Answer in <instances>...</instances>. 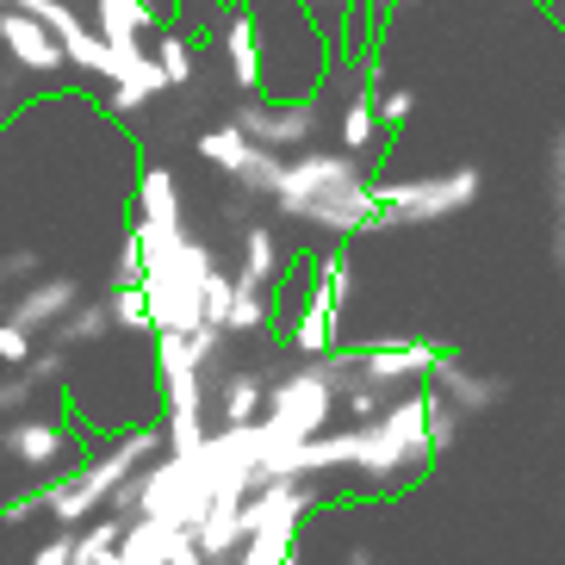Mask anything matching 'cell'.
Instances as JSON below:
<instances>
[{
	"instance_id": "cell-25",
	"label": "cell",
	"mask_w": 565,
	"mask_h": 565,
	"mask_svg": "<svg viewBox=\"0 0 565 565\" xmlns=\"http://www.w3.org/2000/svg\"><path fill=\"white\" fill-rule=\"evenodd\" d=\"M267 323H274V305H267V292H262V286H243V280H236V305H231V323H224V330H231V335H262Z\"/></svg>"
},
{
	"instance_id": "cell-27",
	"label": "cell",
	"mask_w": 565,
	"mask_h": 565,
	"mask_svg": "<svg viewBox=\"0 0 565 565\" xmlns=\"http://www.w3.org/2000/svg\"><path fill=\"white\" fill-rule=\"evenodd\" d=\"M460 429H466V411H454V404L435 392V411H429V448H435V460L460 441Z\"/></svg>"
},
{
	"instance_id": "cell-4",
	"label": "cell",
	"mask_w": 565,
	"mask_h": 565,
	"mask_svg": "<svg viewBox=\"0 0 565 565\" xmlns=\"http://www.w3.org/2000/svg\"><path fill=\"white\" fill-rule=\"evenodd\" d=\"M162 441H168V429H125L106 454H94L87 466L63 472L51 484V522L56 529H82L87 515H106V503L118 498V484L137 479L143 466H156Z\"/></svg>"
},
{
	"instance_id": "cell-7",
	"label": "cell",
	"mask_w": 565,
	"mask_h": 565,
	"mask_svg": "<svg viewBox=\"0 0 565 565\" xmlns=\"http://www.w3.org/2000/svg\"><path fill=\"white\" fill-rule=\"evenodd\" d=\"M349 292H354V267L349 255H323L311 267V286H305L299 311H292V349L305 361H323V354L342 349V311H349Z\"/></svg>"
},
{
	"instance_id": "cell-1",
	"label": "cell",
	"mask_w": 565,
	"mask_h": 565,
	"mask_svg": "<svg viewBox=\"0 0 565 565\" xmlns=\"http://www.w3.org/2000/svg\"><path fill=\"white\" fill-rule=\"evenodd\" d=\"M286 217H299L305 231H323V236H361V231H380V181H366L361 162L349 150H305L286 162V181L274 193Z\"/></svg>"
},
{
	"instance_id": "cell-17",
	"label": "cell",
	"mask_w": 565,
	"mask_h": 565,
	"mask_svg": "<svg viewBox=\"0 0 565 565\" xmlns=\"http://www.w3.org/2000/svg\"><path fill=\"white\" fill-rule=\"evenodd\" d=\"M224 56H231V82L243 100H255L262 94V32H255V19L236 13L231 25H224Z\"/></svg>"
},
{
	"instance_id": "cell-12",
	"label": "cell",
	"mask_w": 565,
	"mask_h": 565,
	"mask_svg": "<svg viewBox=\"0 0 565 565\" xmlns=\"http://www.w3.org/2000/svg\"><path fill=\"white\" fill-rule=\"evenodd\" d=\"M0 454L25 472H56L68 460V429L51 423V416H13L7 429H0Z\"/></svg>"
},
{
	"instance_id": "cell-32",
	"label": "cell",
	"mask_w": 565,
	"mask_h": 565,
	"mask_svg": "<svg viewBox=\"0 0 565 565\" xmlns=\"http://www.w3.org/2000/svg\"><path fill=\"white\" fill-rule=\"evenodd\" d=\"M143 280V243H137V231L118 243V267H113V286H137Z\"/></svg>"
},
{
	"instance_id": "cell-8",
	"label": "cell",
	"mask_w": 565,
	"mask_h": 565,
	"mask_svg": "<svg viewBox=\"0 0 565 565\" xmlns=\"http://www.w3.org/2000/svg\"><path fill=\"white\" fill-rule=\"evenodd\" d=\"M200 156L212 168H224V174H231L243 193H255V200H274V193H280V181H286V156L267 150V143H255L236 118L200 137Z\"/></svg>"
},
{
	"instance_id": "cell-21",
	"label": "cell",
	"mask_w": 565,
	"mask_h": 565,
	"mask_svg": "<svg viewBox=\"0 0 565 565\" xmlns=\"http://www.w3.org/2000/svg\"><path fill=\"white\" fill-rule=\"evenodd\" d=\"M547 249H553V267H559V280H565V125L553 131L547 143Z\"/></svg>"
},
{
	"instance_id": "cell-10",
	"label": "cell",
	"mask_w": 565,
	"mask_h": 565,
	"mask_svg": "<svg viewBox=\"0 0 565 565\" xmlns=\"http://www.w3.org/2000/svg\"><path fill=\"white\" fill-rule=\"evenodd\" d=\"M19 7H25V13H38L56 38H63V51H68V63H75V68H87V75H106V82L118 75L125 51H118L113 38H94V32H87L68 0H19Z\"/></svg>"
},
{
	"instance_id": "cell-30",
	"label": "cell",
	"mask_w": 565,
	"mask_h": 565,
	"mask_svg": "<svg viewBox=\"0 0 565 565\" xmlns=\"http://www.w3.org/2000/svg\"><path fill=\"white\" fill-rule=\"evenodd\" d=\"M231 305H236V274H224V267H217L212 286H205V323H217V330H224V323H231Z\"/></svg>"
},
{
	"instance_id": "cell-14",
	"label": "cell",
	"mask_w": 565,
	"mask_h": 565,
	"mask_svg": "<svg viewBox=\"0 0 565 565\" xmlns=\"http://www.w3.org/2000/svg\"><path fill=\"white\" fill-rule=\"evenodd\" d=\"M429 385L454 404V411H466V416H484L491 404H503V392H510L498 373H484V366H466L454 349H441V361H435Z\"/></svg>"
},
{
	"instance_id": "cell-20",
	"label": "cell",
	"mask_w": 565,
	"mask_h": 565,
	"mask_svg": "<svg viewBox=\"0 0 565 565\" xmlns=\"http://www.w3.org/2000/svg\"><path fill=\"white\" fill-rule=\"evenodd\" d=\"M335 137H342V150H349V156H366L373 143H380V87H373V82H366L361 94L342 106V118H335Z\"/></svg>"
},
{
	"instance_id": "cell-31",
	"label": "cell",
	"mask_w": 565,
	"mask_h": 565,
	"mask_svg": "<svg viewBox=\"0 0 565 565\" xmlns=\"http://www.w3.org/2000/svg\"><path fill=\"white\" fill-rule=\"evenodd\" d=\"M38 354V335L19 323H0V366H25Z\"/></svg>"
},
{
	"instance_id": "cell-3",
	"label": "cell",
	"mask_w": 565,
	"mask_h": 565,
	"mask_svg": "<svg viewBox=\"0 0 565 565\" xmlns=\"http://www.w3.org/2000/svg\"><path fill=\"white\" fill-rule=\"evenodd\" d=\"M342 411V392H335L330 366L311 361V366H292L286 380L267 385V411H262V429H267V484L286 472V454L317 441V435L335 423Z\"/></svg>"
},
{
	"instance_id": "cell-28",
	"label": "cell",
	"mask_w": 565,
	"mask_h": 565,
	"mask_svg": "<svg viewBox=\"0 0 565 565\" xmlns=\"http://www.w3.org/2000/svg\"><path fill=\"white\" fill-rule=\"evenodd\" d=\"M38 392H44V380H38L32 366H13V373L0 380V416H19L25 404L38 398Z\"/></svg>"
},
{
	"instance_id": "cell-11",
	"label": "cell",
	"mask_w": 565,
	"mask_h": 565,
	"mask_svg": "<svg viewBox=\"0 0 565 565\" xmlns=\"http://www.w3.org/2000/svg\"><path fill=\"white\" fill-rule=\"evenodd\" d=\"M236 125L255 137V143H267V150H305L317 137V113L311 100H292V106H262V100H243L236 106Z\"/></svg>"
},
{
	"instance_id": "cell-22",
	"label": "cell",
	"mask_w": 565,
	"mask_h": 565,
	"mask_svg": "<svg viewBox=\"0 0 565 565\" xmlns=\"http://www.w3.org/2000/svg\"><path fill=\"white\" fill-rule=\"evenodd\" d=\"M100 7V38H113L118 51H137V38L156 25L150 0H94Z\"/></svg>"
},
{
	"instance_id": "cell-33",
	"label": "cell",
	"mask_w": 565,
	"mask_h": 565,
	"mask_svg": "<svg viewBox=\"0 0 565 565\" xmlns=\"http://www.w3.org/2000/svg\"><path fill=\"white\" fill-rule=\"evenodd\" d=\"M411 113H416V87H392V94H380V125L385 131H398Z\"/></svg>"
},
{
	"instance_id": "cell-15",
	"label": "cell",
	"mask_w": 565,
	"mask_h": 565,
	"mask_svg": "<svg viewBox=\"0 0 565 565\" xmlns=\"http://www.w3.org/2000/svg\"><path fill=\"white\" fill-rule=\"evenodd\" d=\"M75 305H82V286L68 280V274H56V280L25 286L13 299V311H7V323H19V330H32V335H56V323H63Z\"/></svg>"
},
{
	"instance_id": "cell-34",
	"label": "cell",
	"mask_w": 565,
	"mask_h": 565,
	"mask_svg": "<svg viewBox=\"0 0 565 565\" xmlns=\"http://www.w3.org/2000/svg\"><path fill=\"white\" fill-rule=\"evenodd\" d=\"M32 565H75V529H63L51 541V547H38V559Z\"/></svg>"
},
{
	"instance_id": "cell-13",
	"label": "cell",
	"mask_w": 565,
	"mask_h": 565,
	"mask_svg": "<svg viewBox=\"0 0 565 565\" xmlns=\"http://www.w3.org/2000/svg\"><path fill=\"white\" fill-rule=\"evenodd\" d=\"M0 44L13 51L19 68H32V75H51V68L68 63L63 38H56L38 13H25V7H0Z\"/></svg>"
},
{
	"instance_id": "cell-24",
	"label": "cell",
	"mask_w": 565,
	"mask_h": 565,
	"mask_svg": "<svg viewBox=\"0 0 565 565\" xmlns=\"http://www.w3.org/2000/svg\"><path fill=\"white\" fill-rule=\"evenodd\" d=\"M118 323H113V305H75V311L63 317V323H56V349H94V342H106V335H113Z\"/></svg>"
},
{
	"instance_id": "cell-5",
	"label": "cell",
	"mask_w": 565,
	"mask_h": 565,
	"mask_svg": "<svg viewBox=\"0 0 565 565\" xmlns=\"http://www.w3.org/2000/svg\"><path fill=\"white\" fill-rule=\"evenodd\" d=\"M484 193V174L472 162L441 168V174H411V181H380V231H423L472 212Z\"/></svg>"
},
{
	"instance_id": "cell-29",
	"label": "cell",
	"mask_w": 565,
	"mask_h": 565,
	"mask_svg": "<svg viewBox=\"0 0 565 565\" xmlns=\"http://www.w3.org/2000/svg\"><path fill=\"white\" fill-rule=\"evenodd\" d=\"M156 63H162L168 87H186V82H193V51H186L181 32H168L162 44H156Z\"/></svg>"
},
{
	"instance_id": "cell-9",
	"label": "cell",
	"mask_w": 565,
	"mask_h": 565,
	"mask_svg": "<svg viewBox=\"0 0 565 565\" xmlns=\"http://www.w3.org/2000/svg\"><path fill=\"white\" fill-rule=\"evenodd\" d=\"M354 361H361V385L385 392V398H404L435 373L441 361V342H423V335H380V342H354Z\"/></svg>"
},
{
	"instance_id": "cell-18",
	"label": "cell",
	"mask_w": 565,
	"mask_h": 565,
	"mask_svg": "<svg viewBox=\"0 0 565 565\" xmlns=\"http://www.w3.org/2000/svg\"><path fill=\"white\" fill-rule=\"evenodd\" d=\"M162 87H168V75H162L156 56L125 51V63H118V75H113V113H137V106H150Z\"/></svg>"
},
{
	"instance_id": "cell-19",
	"label": "cell",
	"mask_w": 565,
	"mask_h": 565,
	"mask_svg": "<svg viewBox=\"0 0 565 565\" xmlns=\"http://www.w3.org/2000/svg\"><path fill=\"white\" fill-rule=\"evenodd\" d=\"M280 267H286V255H280V236L267 231V224H243V255H236V280L243 286H274L280 280Z\"/></svg>"
},
{
	"instance_id": "cell-2",
	"label": "cell",
	"mask_w": 565,
	"mask_h": 565,
	"mask_svg": "<svg viewBox=\"0 0 565 565\" xmlns=\"http://www.w3.org/2000/svg\"><path fill=\"white\" fill-rule=\"evenodd\" d=\"M429 411H435V385L423 380L416 392L392 398V411L373 416V423H354V460H349V479L373 498L385 491H404L416 484L423 472L435 466L429 448Z\"/></svg>"
},
{
	"instance_id": "cell-26",
	"label": "cell",
	"mask_w": 565,
	"mask_h": 565,
	"mask_svg": "<svg viewBox=\"0 0 565 565\" xmlns=\"http://www.w3.org/2000/svg\"><path fill=\"white\" fill-rule=\"evenodd\" d=\"M106 305H113V323L118 330H156V311H150V292H143V286H113V292H106Z\"/></svg>"
},
{
	"instance_id": "cell-16",
	"label": "cell",
	"mask_w": 565,
	"mask_h": 565,
	"mask_svg": "<svg viewBox=\"0 0 565 565\" xmlns=\"http://www.w3.org/2000/svg\"><path fill=\"white\" fill-rule=\"evenodd\" d=\"M212 398H217V416H224V423H262V411H267L262 366H231V373H217Z\"/></svg>"
},
{
	"instance_id": "cell-35",
	"label": "cell",
	"mask_w": 565,
	"mask_h": 565,
	"mask_svg": "<svg viewBox=\"0 0 565 565\" xmlns=\"http://www.w3.org/2000/svg\"><path fill=\"white\" fill-rule=\"evenodd\" d=\"M342 565H380V559H373V547H354V553H349V559H342Z\"/></svg>"
},
{
	"instance_id": "cell-23",
	"label": "cell",
	"mask_w": 565,
	"mask_h": 565,
	"mask_svg": "<svg viewBox=\"0 0 565 565\" xmlns=\"http://www.w3.org/2000/svg\"><path fill=\"white\" fill-rule=\"evenodd\" d=\"M137 217L143 224H181V193H174V174L168 168H143V181H137Z\"/></svg>"
},
{
	"instance_id": "cell-6",
	"label": "cell",
	"mask_w": 565,
	"mask_h": 565,
	"mask_svg": "<svg viewBox=\"0 0 565 565\" xmlns=\"http://www.w3.org/2000/svg\"><path fill=\"white\" fill-rule=\"evenodd\" d=\"M317 503V479H274L262 484L243 515H249V541L236 565H299V522Z\"/></svg>"
},
{
	"instance_id": "cell-36",
	"label": "cell",
	"mask_w": 565,
	"mask_h": 565,
	"mask_svg": "<svg viewBox=\"0 0 565 565\" xmlns=\"http://www.w3.org/2000/svg\"><path fill=\"white\" fill-rule=\"evenodd\" d=\"M0 7H19V0H0Z\"/></svg>"
}]
</instances>
